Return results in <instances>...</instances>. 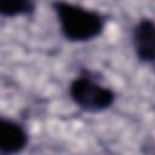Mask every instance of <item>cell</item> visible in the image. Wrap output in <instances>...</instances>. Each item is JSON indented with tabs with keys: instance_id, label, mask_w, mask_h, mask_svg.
Instances as JSON below:
<instances>
[{
	"instance_id": "6da1fadb",
	"label": "cell",
	"mask_w": 155,
	"mask_h": 155,
	"mask_svg": "<svg viewBox=\"0 0 155 155\" xmlns=\"http://www.w3.org/2000/svg\"><path fill=\"white\" fill-rule=\"evenodd\" d=\"M52 6L62 34L70 41L92 40L104 29V18L96 11L64 0H56Z\"/></svg>"
},
{
	"instance_id": "7a4b0ae2",
	"label": "cell",
	"mask_w": 155,
	"mask_h": 155,
	"mask_svg": "<svg viewBox=\"0 0 155 155\" xmlns=\"http://www.w3.org/2000/svg\"><path fill=\"white\" fill-rule=\"evenodd\" d=\"M69 94L74 103L86 111L108 109L115 101V94L110 88L99 85L88 76L74 79L69 86Z\"/></svg>"
},
{
	"instance_id": "3957f363",
	"label": "cell",
	"mask_w": 155,
	"mask_h": 155,
	"mask_svg": "<svg viewBox=\"0 0 155 155\" xmlns=\"http://www.w3.org/2000/svg\"><path fill=\"white\" fill-rule=\"evenodd\" d=\"M133 45L138 58L153 63L155 54V25L149 18L142 19L133 30Z\"/></svg>"
},
{
	"instance_id": "277c9868",
	"label": "cell",
	"mask_w": 155,
	"mask_h": 155,
	"mask_svg": "<svg viewBox=\"0 0 155 155\" xmlns=\"http://www.w3.org/2000/svg\"><path fill=\"white\" fill-rule=\"evenodd\" d=\"M28 144V134L24 128L8 119L0 117V151L16 154L22 151Z\"/></svg>"
},
{
	"instance_id": "5b68a950",
	"label": "cell",
	"mask_w": 155,
	"mask_h": 155,
	"mask_svg": "<svg viewBox=\"0 0 155 155\" xmlns=\"http://www.w3.org/2000/svg\"><path fill=\"white\" fill-rule=\"evenodd\" d=\"M34 8L33 0H0V15L4 17L29 15Z\"/></svg>"
}]
</instances>
